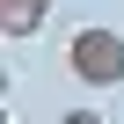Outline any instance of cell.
<instances>
[{"mask_svg":"<svg viewBox=\"0 0 124 124\" xmlns=\"http://www.w3.org/2000/svg\"><path fill=\"white\" fill-rule=\"evenodd\" d=\"M66 73L80 88H124V29H73L66 37Z\"/></svg>","mask_w":124,"mask_h":124,"instance_id":"obj_1","label":"cell"},{"mask_svg":"<svg viewBox=\"0 0 124 124\" xmlns=\"http://www.w3.org/2000/svg\"><path fill=\"white\" fill-rule=\"evenodd\" d=\"M51 8H58V0H0V29L22 44V37H37V29H44V15H51Z\"/></svg>","mask_w":124,"mask_h":124,"instance_id":"obj_2","label":"cell"},{"mask_svg":"<svg viewBox=\"0 0 124 124\" xmlns=\"http://www.w3.org/2000/svg\"><path fill=\"white\" fill-rule=\"evenodd\" d=\"M58 124H109V117H102V109H66Z\"/></svg>","mask_w":124,"mask_h":124,"instance_id":"obj_3","label":"cell"}]
</instances>
